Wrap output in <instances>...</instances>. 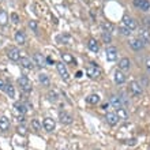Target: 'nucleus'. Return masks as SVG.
I'll return each mask as SVG.
<instances>
[{"mask_svg": "<svg viewBox=\"0 0 150 150\" xmlns=\"http://www.w3.org/2000/svg\"><path fill=\"white\" fill-rule=\"evenodd\" d=\"M109 103H111V105L115 108V109H119V108L123 107L122 97H119V96H116V94H112V96H111V98H109Z\"/></svg>", "mask_w": 150, "mask_h": 150, "instance_id": "nucleus-10", "label": "nucleus"}, {"mask_svg": "<svg viewBox=\"0 0 150 150\" xmlns=\"http://www.w3.org/2000/svg\"><path fill=\"white\" fill-rule=\"evenodd\" d=\"M7 56H8V59L12 60V62H19L21 52H19V49H18V48L11 47V48H8V49H7Z\"/></svg>", "mask_w": 150, "mask_h": 150, "instance_id": "nucleus-4", "label": "nucleus"}, {"mask_svg": "<svg viewBox=\"0 0 150 150\" xmlns=\"http://www.w3.org/2000/svg\"><path fill=\"white\" fill-rule=\"evenodd\" d=\"M19 64L23 68H26V70H33V68H34V64H33V62L29 59V57H21Z\"/></svg>", "mask_w": 150, "mask_h": 150, "instance_id": "nucleus-14", "label": "nucleus"}, {"mask_svg": "<svg viewBox=\"0 0 150 150\" xmlns=\"http://www.w3.org/2000/svg\"><path fill=\"white\" fill-rule=\"evenodd\" d=\"M116 115H117V117L122 119V120H128V112H127L123 107L116 109Z\"/></svg>", "mask_w": 150, "mask_h": 150, "instance_id": "nucleus-21", "label": "nucleus"}, {"mask_svg": "<svg viewBox=\"0 0 150 150\" xmlns=\"http://www.w3.org/2000/svg\"><path fill=\"white\" fill-rule=\"evenodd\" d=\"M6 87H7V85L4 83V81H1V79H0V90H4V91H6Z\"/></svg>", "mask_w": 150, "mask_h": 150, "instance_id": "nucleus-40", "label": "nucleus"}, {"mask_svg": "<svg viewBox=\"0 0 150 150\" xmlns=\"http://www.w3.org/2000/svg\"><path fill=\"white\" fill-rule=\"evenodd\" d=\"M18 83H19L21 89L23 91H26V93H30L32 91V82H30V79L28 78V76H21L19 79H18Z\"/></svg>", "mask_w": 150, "mask_h": 150, "instance_id": "nucleus-1", "label": "nucleus"}, {"mask_svg": "<svg viewBox=\"0 0 150 150\" xmlns=\"http://www.w3.org/2000/svg\"><path fill=\"white\" fill-rule=\"evenodd\" d=\"M141 1H142V0H132V4H134L135 7L138 8V7H139V4H141Z\"/></svg>", "mask_w": 150, "mask_h": 150, "instance_id": "nucleus-41", "label": "nucleus"}, {"mask_svg": "<svg viewBox=\"0 0 150 150\" xmlns=\"http://www.w3.org/2000/svg\"><path fill=\"white\" fill-rule=\"evenodd\" d=\"M57 41L62 44H71L74 40H72V37L70 34H62V36L57 37Z\"/></svg>", "mask_w": 150, "mask_h": 150, "instance_id": "nucleus-22", "label": "nucleus"}, {"mask_svg": "<svg viewBox=\"0 0 150 150\" xmlns=\"http://www.w3.org/2000/svg\"><path fill=\"white\" fill-rule=\"evenodd\" d=\"M82 76V71H78L76 72V78H81Z\"/></svg>", "mask_w": 150, "mask_h": 150, "instance_id": "nucleus-43", "label": "nucleus"}, {"mask_svg": "<svg viewBox=\"0 0 150 150\" xmlns=\"http://www.w3.org/2000/svg\"><path fill=\"white\" fill-rule=\"evenodd\" d=\"M107 60L108 62H115V60L117 59V49L115 47H109L107 48Z\"/></svg>", "mask_w": 150, "mask_h": 150, "instance_id": "nucleus-9", "label": "nucleus"}, {"mask_svg": "<svg viewBox=\"0 0 150 150\" xmlns=\"http://www.w3.org/2000/svg\"><path fill=\"white\" fill-rule=\"evenodd\" d=\"M38 79H40V82H41L42 86H49V85H51V81H49V78H48L47 74H40Z\"/></svg>", "mask_w": 150, "mask_h": 150, "instance_id": "nucleus-24", "label": "nucleus"}, {"mask_svg": "<svg viewBox=\"0 0 150 150\" xmlns=\"http://www.w3.org/2000/svg\"><path fill=\"white\" fill-rule=\"evenodd\" d=\"M62 57H63V63H70V64H75L76 62H75V59L72 57L70 53H63L62 55Z\"/></svg>", "mask_w": 150, "mask_h": 150, "instance_id": "nucleus-26", "label": "nucleus"}, {"mask_svg": "<svg viewBox=\"0 0 150 150\" xmlns=\"http://www.w3.org/2000/svg\"><path fill=\"white\" fill-rule=\"evenodd\" d=\"M48 97H49V100H51V101H57V100H59V94H57V91H56V90L49 91Z\"/></svg>", "mask_w": 150, "mask_h": 150, "instance_id": "nucleus-32", "label": "nucleus"}, {"mask_svg": "<svg viewBox=\"0 0 150 150\" xmlns=\"http://www.w3.org/2000/svg\"><path fill=\"white\" fill-rule=\"evenodd\" d=\"M11 21H12V23H19V15L16 14V12H12L11 14Z\"/></svg>", "mask_w": 150, "mask_h": 150, "instance_id": "nucleus-36", "label": "nucleus"}, {"mask_svg": "<svg viewBox=\"0 0 150 150\" xmlns=\"http://www.w3.org/2000/svg\"><path fill=\"white\" fill-rule=\"evenodd\" d=\"M18 134H21V135H26V134H28L26 127H25V126H18Z\"/></svg>", "mask_w": 150, "mask_h": 150, "instance_id": "nucleus-37", "label": "nucleus"}, {"mask_svg": "<svg viewBox=\"0 0 150 150\" xmlns=\"http://www.w3.org/2000/svg\"><path fill=\"white\" fill-rule=\"evenodd\" d=\"M42 126H44V128H45V130L51 132V131L55 130L56 123H55V120H53V119H51V117H45V119H44Z\"/></svg>", "mask_w": 150, "mask_h": 150, "instance_id": "nucleus-12", "label": "nucleus"}, {"mask_svg": "<svg viewBox=\"0 0 150 150\" xmlns=\"http://www.w3.org/2000/svg\"><path fill=\"white\" fill-rule=\"evenodd\" d=\"M128 89H130L131 91V94L132 96H141L142 94V85L139 82H137V81H132V82H130V85H128Z\"/></svg>", "mask_w": 150, "mask_h": 150, "instance_id": "nucleus-2", "label": "nucleus"}, {"mask_svg": "<svg viewBox=\"0 0 150 150\" xmlns=\"http://www.w3.org/2000/svg\"><path fill=\"white\" fill-rule=\"evenodd\" d=\"M119 32L122 33L123 36H130L131 34V30L130 29H127L124 25H122V26H119Z\"/></svg>", "mask_w": 150, "mask_h": 150, "instance_id": "nucleus-31", "label": "nucleus"}, {"mask_svg": "<svg viewBox=\"0 0 150 150\" xmlns=\"http://www.w3.org/2000/svg\"><path fill=\"white\" fill-rule=\"evenodd\" d=\"M47 63H48V64H53L55 62H53V59H52L51 56H48V57H47Z\"/></svg>", "mask_w": 150, "mask_h": 150, "instance_id": "nucleus-42", "label": "nucleus"}, {"mask_svg": "<svg viewBox=\"0 0 150 150\" xmlns=\"http://www.w3.org/2000/svg\"><path fill=\"white\" fill-rule=\"evenodd\" d=\"M105 119H107V123L109 124V126H116V124L119 123V117H117V115H116V113H112V112L107 113Z\"/></svg>", "mask_w": 150, "mask_h": 150, "instance_id": "nucleus-15", "label": "nucleus"}, {"mask_svg": "<svg viewBox=\"0 0 150 150\" xmlns=\"http://www.w3.org/2000/svg\"><path fill=\"white\" fill-rule=\"evenodd\" d=\"M101 28L104 29V32L105 33H112L113 32V25L109 23V22H104V23L101 25Z\"/></svg>", "mask_w": 150, "mask_h": 150, "instance_id": "nucleus-30", "label": "nucleus"}, {"mask_svg": "<svg viewBox=\"0 0 150 150\" xmlns=\"http://www.w3.org/2000/svg\"><path fill=\"white\" fill-rule=\"evenodd\" d=\"M145 67H146L147 74H150V57H146V60H145Z\"/></svg>", "mask_w": 150, "mask_h": 150, "instance_id": "nucleus-38", "label": "nucleus"}, {"mask_svg": "<svg viewBox=\"0 0 150 150\" xmlns=\"http://www.w3.org/2000/svg\"><path fill=\"white\" fill-rule=\"evenodd\" d=\"M29 28L32 29L33 32H37V30H38V23H37V21H30V22H29Z\"/></svg>", "mask_w": 150, "mask_h": 150, "instance_id": "nucleus-33", "label": "nucleus"}, {"mask_svg": "<svg viewBox=\"0 0 150 150\" xmlns=\"http://www.w3.org/2000/svg\"><path fill=\"white\" fill-rule=\"evenodd\" d=\"M130 47L134 49V51H142L143 48H145V42H143L142 40H139V38H132L130 40Z\"/></svg>", "mask_w": 150, "mask_h": 150, "instance_id": "nucleus-7", "label": "nucleus"}, {"mask_svg": "<svg viewBox=\"0 0 150 150\" xmlns=\"http://www.w3.org/2000/svg\"><path fill=\"white\" fill-rule=\"evenodd\" d=\"M138 38L142 40L145 44H149L150 42V32H149V29H145V28H141V29H139Z\"/></svg>", "mask_w": 150, "mask_h": 150, "instance_id": "nucleus-6", "label": "nucleus"}, {"mask_svg": "<svg viewBox=\"0 0 150 150\" xmlns=\"http://www.w3.org/2000/svg\"><path fill=\"white\" fill-rule=\"evenodd\" d=\"M59 120H60V123H63V124H71L72 123L71 115L67 113V112H64V111L59 113Z\"/></svg>", "mask_w": 150, "mask_h": 150, "instance_id": "nucleus-13", "label": "nucleus"}, {"mask_svg": "<svg viewBox=\"0 0 150 150\" xmlns=\"http://www.w3.org/2000/svg\"><path fill=\"white\" fill-rule=\"evenodd\" d=\"M8 23V15L7 12L0 8V26H6Z\"/></svg>", "mask_w": 150, "mask_h": 150, "instance_id": "nucleus-23", "label": "nucleus"}, {"mask_svg": "<svg viewBox=\"0 0 150 150\" xmlns=\"http://www.w3.org/2000/svg\"><path fill=\"white\" fill-rule=\"evenodd\" d=\"M56 68H57V71H59V74L62 75V78H63V79H68V78H70V74H68V71H67L66 63H63V62L56 63Z\"/></svg>", "mask_w": 150, "mask_h": 150, "instance_id": "nucleus-8", "label": "nucleus"}, {"mask_svg": "<svg viewBox=\"0 0 150 150\" xmlns=\"http://www.w3.org/2000/svg\"><path fill=\"white\" fill-rule=\"evenodd\" d=\"M87 48H89V51L94 52V53H97V52H98V49H100L98 42H97L94 38H90L89 41H87Z\"/></svg>", "mask_w": 150, "mask_h": 150, "instance_id": "nucleus-17", "label": "nucleus"}, {"mask_svg": "<svg viewBox=\"0 0 150 150\" xmlns=\"http://www.w3.org/2000/svg\"><path fill=\"white\" fill-rule=\"evenodd\" d=\"M113 78H115V82L117 83V85H123V83L126 82V75L123 74L120 70H116V71H115Z\"/></svg>", "mask_w": 150, "mask_h": 150, "instance_id": "nucleus-16", "label": "nucleus"}, {"mask_svg": "<svg viewBox=\"0 0 150 150\" xmlns=\"http://www.w3.org/2000/svg\"><path fill=\"white\" fill-rule=\"evenodd\" d=\"M32 127L36 131H40V130H41V123H40L38 120H36V119H34V120L32 122Z\"/></svg>", "mask_w": 150, "mask_h": 150, "instance_id": "nucleus-34", "label": "nucleus"}, {"mask_svg": "<svg viewBox=\"0 0 150 150\" xmlns=\"http://www.w3.org/2000/svg\"><path fill=\"white\" fill-rule=\"evenodd\" d=\"M15 41L19 44V45H25V44H26V37H25L23 32H21V30L15 32Z\"/></svg>", "mask_w": 150, "mask_h": 150, "instance_id": "nucleus-18", "label": "nucleus"}, {"mask_svg": "<svg viewBox=\"0 0 150 150\" xmlns=\"http://www.w3.org/2000/svg\"><path fill=\"white\" fill-rule=\"evenodd\" d=\"M138 8L141 10V11H145V12L149 11V10H150V1H149V0H142Z\"/></svg>", "mask_w": 150, "mask_h": 150, "instance_id": "nucleus-27", "label": "nucleus"}, {"mask_svg": "<svg viewBox=\"0 0 150 150\" xmlns=\"http://www.w3.org/2000/svg\"><path fill=\"white\" fill-rule=\"evenodd\" d=\"M143 25H145L147 29H150V16H145V18H143Z\"/></svg>", "mask_w": 150, "mask_h": 150, "instance_id": "nucleus-39", "label": "nucleus"}, {"mask_svg": "<svg viewBox=\"0 0 150 150\" xmlns=\"http://www.w3.org/2000/svg\"><path fill=\"white\" fill-rule=\"evenodd\" d=\"M15 109L19 112L21 115H25L26 112H28V108H26V105H23L22 103H16L15 104Z\"/></svg>", "mask_w": 150, "mask_h": 150, "instance_id": "nucleus-28", "label": "nucleus"}, {"mask_svg": "<svg viewBox=\"0 0 150 150\" xmlns=\"http://www.w3.org/2000/svg\"><path fill=\"white\" fill-rule=\"evenodd\" d=\"M33 60H34V63L37 64V66H44V57L41 53H34V56H33Z\"/></svg>", "mask_w": 150, "mask_h": 150, "instance_id": "nucleus-25", "label": "nucleus"}, {"mask_svg": "<svg viewBox=\"0 0 150 150\" xmlns=\"http://www.w3.org/2000/svg\"><path fill=\"white\" fill-rule=\"evenodd\" d=\"M86 103L90 105H97L100 103V96L98 94H90L89 97H86Z\"/></svg>", "mask_w": 150, "mask_h": 150, "instance_id": "nucleus-20", "label": "nucleus"}, {"mask_svg": "<svg viewBox=\"0 0 150 150\" xmlns=\"http://www.w3.org/2000/svg\"><path fill=\"white\" fill-rule=\"evenodd\" d=\"M10 128V122L6 116H0V130L1 131H7Z\"/></svg>", "mask_w": 150, "mask_h": 150, "instance_id": "nucleus-19", "label": "nucleus"}, {"mask_svg": "<svg viewBox=\"0 0 150 150\" xmlns=\"http://www.w3.org/2000/svg\"><path fill=\"white\" fill-rule=\"evenodd\" d=\"M117 66H119V70H120V71H128L131 67V62L128 57H123V59H120Z\"/></svg>", "mask_w": 150, "mask_h": 150, "instance_id": "nucleus-11", "label": "nucleus"}, {"mask_svg": "<svg viewBox=\"0 0 150 150\" xmlns=\"http://www.w3.org/2000/svg\"><path fill=\"white\" fill-rule=\"evenodd\" d=\"M86 74L90 76V78H97L100 74H101V70H100L98 66H96L94 63H90L86 68Z\"/></svg>", "mask_w": 150, "mask_h": 150, "instance_id": "nucleus-3", "label": "nucleus"}, {"mask_svg": "<svg viewBox=\"0 0 150 150\" xmlns=\"http://www.w3.org/2000/svg\"><path fill=\"white\" fill-rule=\"evenodd\" d=\"M103 109H105V111H107V109H108V104H104V105H103Z\"/></svg>", "mask_w": 150, "mask_h": 150, "instance_id": "nucleus-44", "label": "nucleus"}, {"mask_svg": "<svg viewBox=\"0 0 150 150\" xmlns=\"http://www.w3.org/2000/svg\"><path fill=\"white\" fill-rule=\"evenodd\" d=\"M103 40H104V42H111L112 41V37H111V33H103Z\"/></svg>", "mask_w": 150, "mask_h": 150, "instance_id": "nucleus-35", "label": "nucleus"}, {"mask_svg": "<svg viewBox=\"0 0 150 150\" xmlns=\"http://www.w3.org/2000/svg\"><path fill=\"white\" fill-rule=\"evenodd\" d=\"M6 93H7V96L10 98H14V97H15V89H14V86L8 83L7 87H6Z\"/></svg>", "mask_w": 150, "mask_h": 150, "instance_id": "nucleus-29", "label": "nucleus"}, {"mask_svg": "<svg viewBox=\"0 0 150 150\" xmlns=\"http://www.w3.org/2000/svg\"><path fill=\"white\" fill-rule=\"evenodd\" d=\"M123 25H124L127 29H130L131 32L138 29V23H137V21H135L134 18H130V16H124V18H123Z\"/></svg>", "mask_w": 150, "mask_h": 150, "instance_id": "nucleus-5", "label": "nucleus"}]
</instances>
